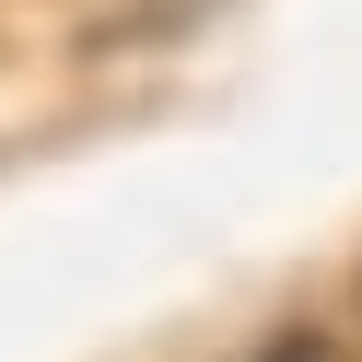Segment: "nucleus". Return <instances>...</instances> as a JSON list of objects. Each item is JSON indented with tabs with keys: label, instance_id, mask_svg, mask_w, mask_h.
<instances>
[{
	"label": "nucleus",
	"instance_id": "f257e3e1",
	"mask_svg": "<svg viewBox=\"0 0 362 362\" xmlns=\"http://www.w3.org/2000/svg\"><path fill=\"white\" fill-rule=\"evenodd\" d=\"M257 362H339V339H315V327H292V339H269Z\"/></svg>",
	"mask_w": 362,
	"mask_h": 362
}]
</instances>
